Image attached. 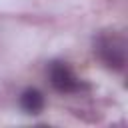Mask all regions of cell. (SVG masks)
<instances>
[{
  "label": "cell",
  "mask_w": 128,
  "mask_h": 128,
  "mask_svg": "<svg viewBox=\"0 0 128 128\" xmlns=\"http://www.w3.org/2000/svg\"><path fill=\"white\" fill-rule=\"evenodd\" d=\"M94 54L110 70L126 68V38L118 32H102L94 42Z\"/></svg>",
  "instance_id": "1"
},
{
  "label": "cell",
  "mask_w": 128,
  "mask_h": 128,
  "mask_svg": "<svg viewBox=\"0 0 128 128\" xmlns=\"http://www.w3.org/2000/svg\"><path fill=\"white\" fill-rule=\"evenodd\" d=\"M44 102H46L44 100V94L38 88H26L20 94V108L26 114H38V112H42Z\"/></svg>",
  "instance_id": "3"
},
{
  "label": "cell",
  "mask_w": 128,
  "mask_h": 128,
  "mask_svg": "<svg viewBox=\"0 0 128 128\" xmlns=\"http://www.w3.org/2000/svg\"><path fill=\"white\" fill-rule=\"evenodd\" d=\"M48 80L50 86L60 94H78L86 88L84 80L76 76V72L62 60H52L48 64Z\"/></svg>",
  "instance_id": "2"
}]
</instances>
